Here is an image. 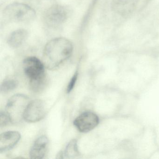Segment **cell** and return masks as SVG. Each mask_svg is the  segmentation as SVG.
I'll list each match as a JSON object with an SVG mask.
<instances>
[{
	"label": "cell",
	"mask_w": 159,
	"mask_h": 159,
	"mask_svg": "<svg viewBox=\"0 0 159 159\" xmlns=\"http://www.w3.org/2000/svg\"><path fill=\"white\" fill-rule=\"evenodd\" d=\"M139 0H113L112 9L117 14L127 18L135 11Z\"/></svg>",
	"instance_id": "8"
},
{
	"label": "cell",
	"mask_w": 159,
	"mask_h": 159,
	"mask_svg": "<svg viewBox=\"0 0 159 159\" xmlns=\"http://www.w3.org/2000/svg\"><path fill=\"white\" fill-rule=\"evenodd\" d=\"M28 37V32L24 29H19L12 32L8 37L7 43L12 48H16L23 44Z\"/></svg>",
	"instance_id": "11"
},
{
	"label": "cell",
	"mask_w": 159,
	"mask_h": 159,
	"mask_svg": "<svg viewBox=\"0 0 159 159\" xmlns=\"http://www.w3.org/2000/svg\"><path fill=\"white\" fill-rule=\"evenodd\" d=\"M10 122H11V120L6 112L1 111L0 114V126L4 127L7 125Z\"/></svg>",
	"instance_id": "14"
},
{
	"label": "cell",
	"mask_w": 159,
	"mask_h": 159,
	"mask_svg": "<svg viewBox=\"0 0 159 159\" xmlns=\"http://www.w3.org/2000/svg\"><path fill=\"white\" fill-rule=\"evenodd\" d=\"M29 103V98L22 94L15 95L9 99L6 105V112L11 122L16 124L21 122Z\"/></svg>",
	"instance_id": "3"
},
{
	"label": "cell",
	"mask_w": 159,
	"mask_h": 159,
	"mask_svg": "<svg viewBox=\"0 0 159 159\" xmlns=\"http://www.w3.org/2000/svg\"><path fill=\"white\" fill-rule=\"evenodd\" d=\"M3 16L8 22L29 23L35 19L36 12L27 4L16 2L8 5L4 9Z\"/></svg>",
	"instance_id": "2"
},
{
	"label": "cell",
	"mask_w": 159,
	"mask_h": 159,
	"mask_svg": "<svg viewBox=\"0 0 159 159\" xmlns=\"http://www.w3.org/2000/svg\"><path fill=\"white\" fill-rule=\"evenodd\" d=\"M99 123L98 116L93 112L86 111L76 118L73 122L74 125L79 131L87 133L96 127Z\"/></svg>",
	"instance_id": "7"
},
{
	"label": "cell",
	"mask_w": 159,
	"mask_h": 159,
	"mask_svg": "<svg viewBox=\"0 0 159 159\" xmlns=\"http://www.w3.org/2000/svg\"><path fill=\"white\" fill-rule=\"evenodd\" d=\"M78 74H79V73H78V71H76L73 76H72L71 80H70L68 85L67 88V93H70L71 91L73 90V88H74V86H75V84H76L77 79H78Z\"/></svg>",
	"instance_id": "15"
},
{
	"label": "cell",
	"mask_w": 159,
	"mask_h": 159,
	"mask_svg": "<svg viewBox=\"0 0 159 159\" xmlns=\"http://www.w3.org/2000/svg\"><path fill=\"white\" fill-rule=\"evenodd\" d=\"M69 14L68 10L65 6L60 5H53L45 12L44 16V22L50 27H58L66 21Z\"/></svg>",
	"instance_id": "4"
},
{
	"label": "cell",
	"mask_w": 159,
	"mask_h": 159,
	"mask_svg": "<svg viewBox=\"0 0 159 159\" xmlns=\"http://www.w3.org/2000/svg\"><path fill=\"white\" fill-rule=\"evenodd\" d=\"M73 49L71 42L65 38H56L50 41L43 51L44 66L48 69L57 68L70 57Z\"/></svg>",
	"instance_id": "1"
},
{
	"label": "cell",
	"mask_w": 159,
	"mask_h": 159,
	"mask_svg": "<svg viewBox=\"0 0 159 159\" xmlns=\"http://www.w3.org/2000/svg\"><path fill=\"white\" fill-rule=\"evenodd\" d=\"M21 139V134L16 131H8L0 135V152L10 150Z\"/></svg>",
	"instance_id": "9"
},
{
	"label": "cell",
	"mask_w": 159,
	"mask_h": 159,
	"mask_svg": "<svg viewBox=\"0 0 159 159\" xmlns=\"http://www.w3.org/2000/svg\"><path fill=\"white\" fill-rule=\"evenodd\" d=\"M45 103L40 99L30 102L24 114V120L28 122H37L42 120L46 115Z\"/></svg>",
	"instance_id": "6"
},
{
	"label": "cell",
	"mask_w": 159,
	"mask_h": 159,
	"mask_svg": "<svg viewBox=\"0 0 159 159\" xmlns=\"http://www.w3.org/2000/svg\"><path fill=\"white\" fill-rule=\"evenodd\" d=\"M80 155L77 141L76 139H72L67 144L65 151L59 153L57 158L73 159Z\"/></svg>",
	"instance_id": "12"
},
{
	"label": "cell",
	"mask_w": 159,
	"mask_h": 159,
	"mask_svg": "<svg viewBox=\"0 0 159 159\" xmlns=\"http://www.w3.org/2000/svg\"><path fill=\"white\" fill-rule=\"evenodd\" d=\"M27 1H28L31 2H39L41 1L42 0H27Z\"/></svg>",
	"instance_id": "16"
},
{
	"label": "cell",
	"mask_w": 159,
	"mask_h": 159,
	"mask_svg": "<svg viewBox=\"0 0 159 159\" xmlns=\"http://www.w3.org/2000/svg\"><path fill=\"white\" fill-rule=\"evenodd\" d=\"M18 86V82L13 79H7L3 80L0 86V92L5 93L14 90Z\"/></svg>",
	"instance_id": "13"
},
{
	"label": "cell",
	"mask_w": 159,
	"mask_h": 159,
	"mask_svg": "<svg viewBox=\"0 0 159 159\" xmlns=\"http://www.w3.org/2000/svg\"><path fill=\"white\" fill-rule=\"evenodd\" d=\"M48 145V139L45 136H42L35 141L30 151L31 159H41L46 154Z\"/></svg>",
	"instance_id": "10"
},
{
	"label": "cell",
	"mask_w": 159,
	"mask_h": 159,
	"mask_svg": "<svg viewBox=\"0 0 159 159\" xmlns=\"http://www.w3.org/2000/svg\"><path fill=\"white\" fill-rule=\"evenodd\" d=\"M24 71L30 81H34L46 78L44 65L35 57H27L23 63Z\"/></svg>",
	"instance_id": "5"
}]
</instances>
